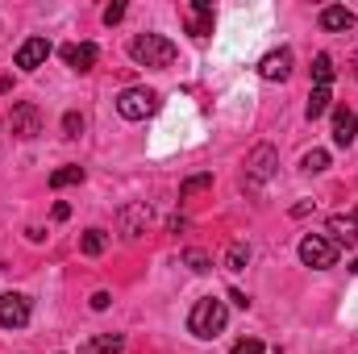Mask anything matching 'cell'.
Wrapping results in <instances>:
<instances>
[{
  "label": "cell",
  "mask_w": 358,
  "mask_h": 354,
  "mask_svg": "<svg viewBox=\"0 0 358 354\" xmlns=\"http://www.w3.org/2000/svg\"><path fill=\"white\" fill-rule=\"evenodd\" d=\"M129 59H134L138 67H155V71H163V67L176 63V42L163 38V34H138V38L129 42Z\"/></svg>",
  "instance_id": "6da1fadb"
},
{
  "label": "cell",
  "mask_w": 358,
  "mask_h": 354,
  "mask_svg": "<svg viewBox=\"0 0 358 354\" xmlns=\"http://www.w3.org/2000/svg\"><path fill=\"white\" fill-rule=\"evenodd\" d=\"M225 325H229V309H225V300L204 296V300H196L192 313H187V330H192L196 338H217Z\"/></svg>",
  "instance_id": "7a4b0ae2"
},
{
  "label": "cell",
  "mask_w": 358,
  "mask_h": 354,
  "mask_svg": "<svg viewBox=\"0 0 358 354\" xmlns=\"http://www.w3.org/2000/svg\"><path fill=\"white\" fill-rule=\"evenodd\" d=\"M117 113L125 117V121H146L150 113H159V92L155 88H125L117 96Z\"/></svg>",
  "instance_id": "3957f363"
},
{
  "label": "cell",
  "mask_w": 358,
  "mask_h": 354,
  "mask_svg": "<svg viewBox=\"0 0 358 354\" xmlns=\"http://www.w3.org/2000/svg\"><path fill=\"white\" fill-rule=\"evenodd\" d=\"M300 263L325 271V267L338 263V246L329 238H321V234H308V238H300Z\"/></svg>",
  "instance_id": "277c9868"
},
{
  "label": "cell",
  "mask_w": 358,
  "mask_h": 354,
  "mask_svg": "<svg viewBox=\"0 0 358 354\" xmlns=\"http://www.w3.org/2000/svg\"><path fill=\"white\" fill-rule=\"evenodd\" d=\"M275 167H279L275 146H255L250 159H246V187H263V183L275 176Z\"/></svg>",
  "instance_id": "5b68a950"
},
{
  "label": "cell",
  "mask_w": 358,
  "mask_h": 354,
  "mask_svg": "<svg viewBox=\"0 0 358 354\" xmlns=\"http://www.w3.org/2000/svg\"><path fill=\"white\" fill-rule=\"evenodd\" d=\"M21 325H29V296L4 292L0 296V330H21Z\"/></svg>",
  "instance_id": "8992f818"
},
{
  "label": "cell",
  "mask_w": 358,
  "mask_h": 354,
  "mask_svg": "<svg viewBox=\"0 0 358 354\" xmlns=\"http://www.w3.org/2000/svg\"><path fill=\"white\" fill-rule=\"evenodd\" d=\"M8 129H13L17 138H38V134H42V113H38V104H17V108L8 113Z\"/></svg>",
  "instance_id": "52a82bcc"
},
{
  "label": "cell",
  "mask_w": 358,
  "mask_h": 354,
  "mask_svg": "<svg viewBox=\"0 0 358 354\" xmlns=\"http://www.w3.org/2000/svg\"><path fill=\"white\" fill-rule=\"evenodd\" d=\"M46 59H50V42H46V38H29V42H21V50H17V67H21V71H38Z\"/></svg>",
  "instance_id": "ba28073f"
},
{
  "label": "cell",
  "mask_w": 358,
  "mask_h": 354,
  "mask_svg": "<svg viewBox=\"0 0 358 354\" xmlns=\"http://www.w3.org/2000/svg\"><path fill=\"white\" fill-rule=\"evenodd\" d=\"M355 138H358V117H355V108L338 104V108H334V142H338V146H355Z\"/></svg>",
  "instance_id": "9c48e42d"
},
{
  "label": "cell",
  "mask_w": 358,
  "mask_h": 354,
  "mask_svg": "<svg viewBox=\"0 0 358 354\" xmlns=\"http://www.w3.org/2000/svg\"><path fill=\"white\" fill-rule=\"evenodd\" d=\"M259 76H263V80H271V84H275V80H287V76H292V50H287V46L271 50L267 59L259 63Z\"/></svg>",
  "instance_id": "30bf717a"
},
{
  "label": "cell",
  "mask_w": 358,
  "mask_h": 354,
  "mask_svg": "<svg viewBox=\"0 0 358 354\" xmlns=\"http://www.w3.org/2000/svg\"><path fill=\"white\" fill-rule=\"evenodd\" d=\"M187 34L200 38V42L213 34V4H208V0H196V4L187 8Z\"/></svg>",
  "instance_id": "8fae6325"
},
{
  "label": "cell",
  "mask_w": 358,
  "mask_h": 354,
  "mask_svg": "<svg viewBox=\"0 0 358 354\" xmlns=\"http://www.w3.org/2000/svg\"><path fill=\"white\" fill-rule=\"evenodd\" d=\"M146 225H150V208L146 204H125L121 208V234L125 238H142Z\"/></svg>",
  "instance_id": "7c38bea8"
},
{
  "label": "cell",
  "mask_w": 358,
  "mask_h": 354,
  "mask_svg": "<svg viewBox=\"0 0 358 354\" xmlns=\"http://www.w3.org/2000/svg\"><path fill=\"white\" fill-rule=\"evenodd\" d=\"M329 242L334 246H346V250H358V225H355V217H342V213H334L329 217Z\"/></svg>",
  "instance_id": "4fadbf2b"
},
{
  "label": "cell",
  "mask_w": 358,
  "mask_h": 354,
  "mask_svg": "<svg viewBox=\"0 0 358 354\" xmlns=\"http://www.w3.org/2000/svg\"><path fill=\"white\" fill-rule=\"evenodd\" d=\"M63 63H67L71 71H92V67H96V46H92V42H71V46H63Z\"/></svg>",
  "instance_id": "5bb4252c"
},
{
  "label": "cell",
  "mask_w": 358,
  "mask_h": 354,
  "mask_svg": "<svg viewBox=\"0 0 358 354\" xmlns=\"http://www.w3.org/2000/svg\"><path fill=\"white\" fill-rule=\"evenodd\" d=\"M358 17L350 8H342V4H329V8H321V29H329V34H346V29H355Z\"/></svg>",
  "instance_id": "9a60e30c"
},
{
  "label": "cell",
  "mask_w": 358,
  "mask_h": 354,
  "mask_svg": "<svg viewBox=\"0 0 358 354\" xmlns=\"http://www.w3.org/2000/svg\"><path fill=\"white\" fill-rule=\"evenodd\" d=\"M125 351V338L121 334H100V338H92L80 346V354H121Z\"/></svg>",
  "instance_id": "2e32d148"
},
{
  "label": "cell",
  "mask_w": 358,
  "mask_h": 354,
  "mask_svg": "<svg viewBox=\"0 0 358 354\" xmlns=\"http://www.w3.org/2000/svg\"><path fill=\"white\" fill-rule=\"evenodd\" d=\"M334 108V96H329V88H313V96H308V121H317V117H325Z\"/></svg>",
  "instance_id": "e0dca14e"
},
{
  "label": "cell",
  "mask_w": 358,
  "mask_h": 354,
  "mask_svg": "<svg viewBox=\"0 0 358 354\" xmlns=\"http://www.w3.org/2000/svg\"><path fill=\"white\" fill-rule=\"evenodd\" d=\"M313 80H317V88H329L334 84V59L329 55H317L313 59Z\"/></svg>",
  "instance_id": "ac0fdd59"
},
{
  "label": "cell",
  "mask_w": 358,
  "mask_h": 354,
  "mask_svg": "<svg viewBox=\"0 0 358 354\" xmlns=\"http://www.w3.org/2000/svg\"><path fill=\"white\" fill-rule=\"evenodd\" d=\"M104 246H108L104 229H88V234H84V242H80V250H84L88 259H96V255H104Z\"/></svg>",
  "instance_id": "d6986e66"
},
{
  "label": "cell",
  "mask_w": 358,
  "mask_h": 354,
  "mask_svg": "<svg viewBox=\"0 0 358 354\" xmlns=\"http://www.w3.org/2000/svg\"><path fill=\"white\" fill-rule=\"evenodd\" d=\"M246 263H250V246H246V242H234V246L225 250V267H229V271H242Z\"/></svg>",
  "instance_id": "ffe728a7"
},
{
  "label": "cell",
  "mask_w": 358,
  "mask_h": 354,
  "mask_svg": "<svg viewBox=\"0 0 358 354\" xmlns=\"http://www.w3.org/2000/svg\"><path fill=\"white\" fill-rule=\"evenodd\" d=\"M71 183H84V167H59L50 176V187H71Z\"/></svg>",
  "instance_id": "44dd1931"
},
{
  "label": "cell",
  "mask_w": 358,
  "mask_h": 354,
  "mask_svg": "<svg viewBox=\"0 0 358 354\" xmlns=\"http://www.w3.org/2000/svg\"><path fill=\"white\" fill-rule=\"evenodd\" d=\"M300 167H304V171H325V167H329V150H308V155L300 159Z\"/></svg>",
  "instance_id": "7402d4cb"
},
{
  "label": "cell",
  "mask_w": 358,
  "mask_h": 354,
  "mask_svg": "<svg viewBox=\"0 0 358 354\" xmlns=\"http://www.w3.org/2000/svg\"><path fill=\"white\" fill-rule=\"evenodd\" d=\"M204 187H213V176H192L179 187V200H187V196H196V192H204Z\"/></svg>",
  "instance_id": "603a6c76"
},
{
  "label": "cell",
  "mask_w": 358,
  "mask_h": 354,
  "mask_svg": "<svg viewBox=\"0 0 358 354\" xmlns=\"http://www.w3.org/2000/svg\"><path fill=\"white\" fill-rule=\"evenodd\" d=\"M183 263L192 267V271H208V267H213V259H208L204 250H183Z\"/></svg>",
  "instance_id": "cb8c5ba5"
},
{
  "label": "cell",
  "mask_w": 358,
  "mask_h": 354,
  "mask_svg": "<svg viewBox=\"0 0 358 354\" xmlns=\"http://www.w3.org/2000/svg\"><path fill=\"white\" fill-rule=\"evenodd\" d=\"M229 354H267V346H263L259 338H242V342H234Z\"/></svg>",
  "instance_id": "d4e9b609"
},
{
  "label": "cell",
  "mask_w": 358,
  "mask_h": 354,
  "mask_svg": "<svg viewBox=\"0 0 358 354\" xmlns=\"http://www.w3.org/2000/svg\"><path fill=\"white\" fill-rule=\"evenodd\" d=\"M80 129H84V117H80V113H67V117H63V134H67V138H80Z\"/></svg>",
  "instance_id": "484cf974"
},
{
  "label": "cell",
  "mask_w": 358,
  "mask_h": 354,
  "mask_svg": "<svg viewBox=\"0 0 358 354\" xmlns=\"http://www.w3.org/2000/svg\"><path fill=\"white\" fill-rule=\"evenodd\" d=\"M121 17H125V4H108L104 8V25H117Z\"/></svg>",
  "instance_id": "4316f807"
},
{
  "label": "cell",
  "mask_w": 358,
  "mask_h": 354,
  "mask_svg": "<svg viewBox=\"0 0 358 354\" xmlns=\"http://www.w3.org/2000/svg\"><path fill=\"white\" fill-rule=\"evenodd\" d=\"M108 304H113V296H108V292H96V296H92V309H96V313H104Z\"/></svg>",
  "instance_id": "83f0119b"
},
{
  "label": "cell",
  "mask_w": 358,
  "mask_h": 354,
  "mask_svg": "<svg viewBox=\"0 0 358 354\" xmlns=\"http://www.w3.org/2000/svg\"><path fill=\"white\" fill-rule=\"evenodd\" d=\"M67 217H71V204L59 200V204H55V221H67Z\"/></svg>",
  "instance_id": "f1b7e54d"
},
{
  "label": "cell",
  "mask_w": 358,
  "mask_h": 354,
  "mask_svg": "<svg viewBox=\"0 0 358 354\" xmlns=\"http://www.w3.org/2000/svg\"><path fill=\"white\" fill-rule=\"evenodd\" d=\"M350 271H355V275H358V259H355V263H350Z\"/></svg>",
  "instance_id": "f546056e"
},
{
  "label": "cell",
  "mask_w": 358,
  "mask_h": 354,
  "mask_svg": "<svg viewBox=\"0 0 358 354\" xmlns=\"http://www.w3.org/2000/svg\"><path fill=\"white\" fill-rule=\"evenodd\" d=\"M350 217H355V225H358V208H355V213H350Z\"/></svg>",
  "instance_id": "4dcf8cb0"
},
{
  "label": "cell",
  "mask_w": 358,
  "mask_h": 354,
  "mask_svg": "<svg viewBox=\"0 0 358 354\" xmlns=\"http://www.w3.org/2000/svg\"><path fill=\"white\" fill-rule=\"evenodd\" d=\"M355 76H358V55H355Z\"/></svg>",
  "instance_id": "1f68e13d"
}]
</instances>
